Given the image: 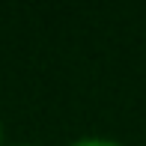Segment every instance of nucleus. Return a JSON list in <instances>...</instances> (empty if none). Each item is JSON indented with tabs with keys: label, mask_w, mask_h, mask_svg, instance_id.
<instances>
[{
	"label": "nucleus",
	"mask_w": 146,
	"mask_h": 146,
	"mask_svg": "<svg viewBox=\"0 0 146 146\" xmlns=\"http://www.w3.org/2000/svg\"><path fill=\"white\" fill-rule=\"evenodd\" d=\"M69 146H125L122 140H113V137H102V134H87V137H78Z\"/></svg>",
	"instance_id": "f257e3e1"
},
{
	"label": "nucleus",
	"mask_w": 146,
	"mask_h": 146,
	"mask_svg": "<svg viewBox=\"0 0 146 146\" xmlns=\"http://www.w3.org/2000/svg\"><path fill=\"white\" fill-rule=\"evenodd\" d=\"M15 146H33V143H15Z\"/></svg>",
	"instance_id": "7ed1b4c3"
},
{
	"label": "nucleus",
	"mask_w": 146,
	"mask_h": 146,
	"mask_svg": "<svg viewBox=\"0 0 146 146\" xmlns=\"http://www.w3.org/2000/svg\"><path fill=\"white\" fill-rule=\"evenodd\" d=\"M0 146H3V122H0Z\"/></svg>",
	"instance_id": "f03ea898"
}]
</instances>
